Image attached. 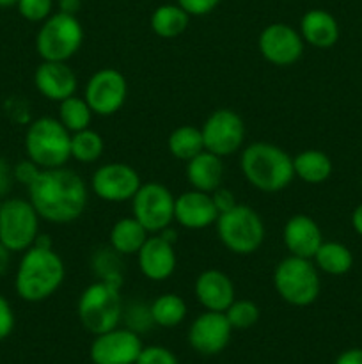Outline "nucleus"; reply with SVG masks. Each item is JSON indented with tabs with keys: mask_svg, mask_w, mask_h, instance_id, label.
I'll return each instance as SVG.
<instances>
[{
	"mask_svg": "<svg viewBox=\"0 0 362 364\" xmlns=\"http://www.w3.org/2000/svg\"><path fill=\"white\" fill-rule=\"evenodd\" d=\"M28 201L43 220L52 224H71L85 212L89 191L85 181L66 167L41 169L28 185Z\"/></svg>",
	"mask_w": 362,
	"mask_h": 364,
	"instance_id": "obj_1",
	"label": "nucleus"
},
{
	"mask_svg": "<svg viewBox=\"0 0 362 364\" xmlns=\"http://www.w3.org/2000/svg\"><path fill=\"white\" fill-rule=\"evenodd\" d=\"M66 267L62 258L52 247L32 245L18 265L14 290L25 302H43L52 297L64 283Z\"/></svg>",
	"mask_w": 362,
	"mask_h": 364,
	"instance_id": "obj_2",
	"label": "nucleus"
},
{
	"mask_svg": "<svg viewBox=\"0 0 362 364\" xmlns=\"http://www.w3.org/2000/svg\"><path fill=\"white\" fill-rule=\"evenodd\" d=\"M245 180L261 192L284 191L293 181V156L270 142H252L240 156Z\"/></svg>",
	"mask_w": 362,
	"mask_h": 364,
	"instance_id": "obj_3",
	"label": "nucleus"
},
{
	"mask_svg": "<svg viewBox=\"0 0 362 364\" xmlns=\"http://www.w3.org/2000/svg\"><path fill=\"white\" fill-rule=\"evenodd\" d=\"M119 288L121 284L114 281H96L82 291L77 304L78 320L94 336L119 326L124 313Z\"/></svg>",
	"mask_w": 362,
	"mask_h": 364,
	"instance_id": "obj_4",
	"label": "nucleus"
},
{
	"mask_svg": "<svg viewBox=\"0 0 362 364\" xmlns=\"http://www.w3.org/2000/svg\"><path fill=\"white\" fill-rule=\"evenodd\" d=\"M23 146L27 159L41 169L64 167L71 159V134L55 117L43 116L32 121L25 132Z\"/></svg>",
	"mask_w": 362,
	"mask_h": 364,
	"instance_id": "obj_5",
	"label": "nucleus"
},
{
	"mask_svg": "<svg viewBox=\"0 0 362 364\" xmlns=\"http://www.w3.org/2000/svg\"><path fill=\"white\" fill-rule=\"evenodd\" d=\"M273 288L284 302L295 308L311 306L322 290L318 267L312 259L290 255L275 265Z\"/></svg>",
	"mask_w": 362,
	"mask_h": 364,
	"instance_id": "obj_6",
	"label": "nucleus"
},
{
	"mask_svg": "<svg viewBox=\"0 0 362 364\" xmlns=\"http://www.w3.org/2000/svg\"><path fill=\"white\" fill-rule=\"evenodd\" d=\"M215 226L220 244L238 256H248L258 251L266 237L261 215L254 208L240 203L220 213Z\"/></svg>",
	"mask_w": 362,
	"mask_h": 364,
	"instance_id": "obj_7",
	"label": "nucleus"
},
{
	"mask_svg": "<svg viewBox=\"0 0 362 364\" xmlns=\"http://www.w3.org/2000/svg\"><path fill=\"white\" fill-rule=\"evenodd\" d=\"M84 41V28L75 14H50L35 36V50L43 60L67 63Z\"/></svg>",
	"mask_w": 362,
	"mask_h": 364,
	"instance_id": "obj_8",
	"label": "nucleus"
},
{
	"mask_svg": "<svg viewBox=\"0 0 362 364\" xmlns=\"http://www.w3.org/2000/svg\"><path fill=\"white\" fill-rule=\"evenodd\" d=\"M39 220L41 217L28 199H4L0 208V242L11 252L27 251L39 235Z\"/></svg>",
	"mask_w": 362,
	"mask_h": 364,
	"instance_id": "obj_9",
	"label": "nucleus"
},
{
	"mask_svg": "<svg viewBox=\"0 0 362 364\" xmlns=\"http://www.w3.org/2000/svg\"><path fill=\"white\" fill-rule=\"evenodd\" d=\"M174 203L176 198L165 185L149 181L131 198V215L151 235L162 233L174 220Z\"/></svg>",
	"mask_w": 362,
	"mask_h": 364,
	"instance_id": "obj_10",
	"label": "nucleus"
},
{
	"mask_svg": "<svg viewBox=\"0 0 362 364\" xmlns=\"http://www.w3.org/2000/svg\"><path fill=\"white\" fill-rule=\"evenodd\" d=\"M128 82L116 68H102L91 75L85 85V102L96 116H112L124 105Z\"/></svg>",
	"mask_w": 362,
	"mask_h": 364,
	"instance_id": "obj_11",
	"label": "nucleus"
},
{
	"mask_svg": "<svg viewBox=\"0 0 362 364\" xmlns=\"http://www.w3.org/2000/svg\"><path fill=\"white\" fill-rule=\"evenodd\" d=\"M201 132L204 139V149L222 159L234 155L245 141L243 119L231 109H219L209 114Z\"/></svg>",
	"mask_w": 362,
	"mask_h": 364,
	"instance_id": "obj_12",
	"label": "nucleus"
},
{
	"mask_svg": "<svg viewBox=\"0 0 362 364\" xmlns=\"http://www.w3.org/2000/svg\"><path fill=\"white\" fill-rule=\"evenodd\" d=\"M142 181L137 171L123 162H110L98 167L91 178V188L102 201H131Z\"/></svg>",
	"mask_w": 362,
	"mask_h": 364,
	"instance_id": "obj_13",
	"label": "nucleus"
},
{
	"mask_svg": "<svg viewBox=\"0 0 362 364\" xmlns=\"http://www.w3.org/2000/svg\"><path fill=\"white\" fill-rule=\"evenodd\" d=\"M142 348L141 338L133 329L116 327L103 334H96L89 355L92 364H135Z\"/></svg>",
	"mask_w": 362,
	"mask_h": 364,
	"instance_id": "obj_14",
	"label": "nucleus"
},
{
	"mask_svg": "<svg viewBox=\"0 0 362 364\" xmlns=\"http://www.w3.org/2000/svg\"><path fill=\"white\" fill-rule=\"evenodd\" d=\"M259 53L273 66H291L304 53L300 32L287 23H272L265 27L258 39Z\"/></svg>",
	"mask_w": 362,
	"mask_h": 364,
	"instance_id": "obj_15",
	"label": "nucleus"
},
{
	"mask_svg": "<svg viewBox=\"0 0 362 364\" xmlns=\"http://www.w3.org/2000/svg\"><path fill=\"white\" fill-rule=\"evenodd\" d=\"M231 327L226 313L204 311L192 322L188 331V343L202 355H215L227 347L231 340Z\"/></svg>",
	"mask_w": 362,
	"mask_h": 364,
	"instance_id": "obj_16",
	"label": "nucleus"
},
{
	"mask_svg": "<svg viewBox=\"0 0 362 364\" xmlns=\"http://www.w3.org/2000/svg\"><path fill=\"white\" fill-rule=\"evenodd\" d=\"M219 219V210L212 194L201 191L183 192L174 203V220L185 230L199 231L213 226Z\"/></svg>",
	"mask_w": 362,
	"mask_h": 364,
	"instance_id": "obj_17",
	"label": "nucleus"
},
{
	"mask_svg": "<svg viewBox=\"0 0 362 364\" xmlns=\"http://www.w3.org/2000/svg\"><path fill=\"white\" fill-rule=\"evenodd\" d=\"M138 269L149 281H165L174 274L177 265L172 242L160 233L148 237L146 244L137 252Z\"/></svg>",
	"mask_w": 362,
	"mask_h": 364,
	"instance_id": "obj_18",
	"label": "nucleus"
},
{
	"mask_svg": "<svg viewBox=\"0 0 362 364\" xmlns=\"http://www.w3.org/2000/svg\"><path fill=\"white\" fill-rule=\"evenodd\" d=\"M34 85L46 100L60 103L77 92L78 80L67 63L43 60L34 73Z\"/></svg>",
	"mask_w": 362,
	"mask_h": 364,
	"instance_id": "obj_19",
	"label": "nucleus"
},
{
	"mask_svg": "<svg viewBox=\"0 0 362 364\" xmlns=\"http://www.w3.org/2000/svg\"><path fill=\"white\" fill-rule=\"evenodd\" d=\"M283 240L291 256L312 259L323 244V233L312 217L298 213L284 224Z\"/></svg>",
	"mask_w": 362,
	"mask_h": 364,
	"instance_id": "obj_20",
	"label": "nucleus"
},
{
	"mask_svg": "<svg viewBox=\"0 0 362 364\" xmlns=\"http://www.w3.org/2000/svg\"><path fill=\"white\" fill-rule=\"evenodd\" d=\"M195 297L206 311L226 313L234 301V284L222 270L209 269L199 274L194 284Z\"/></svg>",
	"mask_w": 362,
	"mask_h": 364,
	"instance_id": "obj_21",
	"label": "nucleus"
},
{
	"mask_svg": "<svg viewBox=\"0 0 362 364\" xmlns=\"http://www.w3.org/2000/svg\"><path fill=\"white\" fill-rule=\"evenodd\" d=\"M187 180L195 191L212 194L222 185L224 180L222 156L215 155L208 149L195 155L194 159L187 162Z\"/></svg>",
	"mask_w": 362,
	"mask_h": 364,
	"instance_id": "obj_22",
	"label": "nucleus"
},
{
	"mask_svg": "<svg viewBox=\"0 0 362 364\" xmlns=\"http://www.w3.org/2000/svg\"><path fill=\"white\" fill-rule=\"evenodd\" d=\"M300 36L304 43L316 48H330L339 39V25L336 18L323 9H311L302 16Z\"/></svg>",
	"mask_w": 362,
	"mask_h": 364,
	"instance_id": "obj_23",
	"label": "nucleus"
},
{
	"mask_svg": "<svg viewBox=\"0 0 362 364\" xmlns=\"http://www.w3.org/2000/svg\"><path fill=\"white\" fill-rule=\"evenodd\" d=\"M149 235L151 233L133 215L123 217L110 230V247L121 256L137 255Z\"/></svg>",
	"mask_w": 362,
	"mask_h": 364,
	"instance_id": "obj_24",
	"label": "nucleus"
},
{
	"mask_svg": "<svg viewBox=\"0 0 362 364\" xmlns=\"http://www.w3.org/2000/svg\"><path fill=\"white\" fill-rule=\"evenodd\" d=\"M295 176L309 185H319L332 174V160L319 149H304L293 156Z\"/></svg>",
	"mask_w": 362,
	"mask_h": 364,
	"instance_id": "obj_25",
	"label": "nucleus"
},
{
	"mask_svg": "<svg viewBox=\"0 0 362 364\" xmlns=\"http://www.w3.org/2000/svg\"><path fill=\"white\" fill-rule=\"evenodd\" d=\"M190 14L177 4H163L151 14V28L158 38L174 39L183 34L188 27Z\"/></svg>",
	"mask_w": 362,
	"mask_h": 364,
	"instance_id": "obj_26",
	"label": "nucleus"
},
{
	"mask_svg": "<svg viewBox=\"0 0 362 364\" xmlns=\"http://www.w3.org/2000/svg\"><path fill=\"white\" fill-rule=\"evenodd\" d=\"M314 265L330 276H343L353 267V256L346 245L339 242H323L314 255Z\"/></svg>",
	"mask_w": 362,
	"mask_h": 364,
	"instance_id": "obj_27",
	"label": "nucleus"
},
{
	"mask_svg": "<svg viewBox=\"0 0 362 364\" xmlns=\"http://www.w3.org/2000/svg\"><path fill=\"white\" fill-rule=\"evenodd\" d=\"M167 148L174 159L188 162L195 155L204 151V139H202L201 128H195L192 124L177 127L167 139Z\"/></svg>",
	"mask_w": 362,
	"mask_h": 364,
	"instance_id": "obj_28",
	"label": "nucleus"
},
{
	"mask_svg": "<svg viewBox=\"0 0 362 364\" xmlns=\"http://www.w3.org/2000/svg\"><path fill=\"white\" fill-rule=\"evenodd\" d=\"M149 313H151L153 323L160 327H176L187 316V302L176 294H163L153 301L149 306Z\"/></svg>",
	"mask_w": 362,
	"mask_h": 364,
	"instance_id": "obj_29",
	"label": "nucleus"
},
{
	"mask_svg": "<svg viewBox=\"0 0 362 364\" xmlns=\"http://www.w3.org/2000/svg\"><path fill=\"white\" fill-rule=\"evenodd\" d=\"M59 121L70 134H75L89 128L92 121V110L85 98L73 95L59 103Z\"/></svg>",
	"mask_w": 362,
	"mask_h": 364,
	"instance_id": "obj_30",
	"label": "nucleus"
},
{
	"mask_svg": "<svg viewBox=\"0 0 362 364\" xmlns=\"http://www.w3.org/2000/svg\"><path fill=\"white\" fill-rule=\"evenodd\" d=\"M103 139L98 132L85 128V130L71 134V159L82 164H92L103 155Z\"/></svg>",
	"mask_w": 362,
	"mask_h": 364,
	"instance_id": "obj_31",
	"label": "nucleus"
},
{
	"mask_svg": "<svg viewBox=\"0 0 362 364\" xmlns=\"http://www.w3.org/2000/svg\"><path fill=\"white\" fill-rule=\"evenodd\" d=\"M226 316L233 329H248L259 320V308L247 299H234L233 304L226 309Z\"/></svg>",
	"mask_w": 362,
	"mask_h": 364,
	"instance_id": "obj_32",
	"label": "nucleus"
},
{
	"mask_svg": "<svg viewBox=\"0 0 362 364\" xmlns=\"http://www.w3.org/2000/svg\"><path fill=\"white\" fill-rule=\"evenodd\" d=\"M18 13L27 21H45L52 14L53 0H18Z\"/></svg>",
	"mask_w": 362,
	"mask_h": 364,
	"instance_id": "obj_33",
	"label": "nucleus"
},
{
	"mask_svg": "<svg viewBox=\"0 0 362 364\" xmlns=\"http://www.w3.org/2000/svg\"><path fill=\"white\" fill-rule=\"evenodd\" d=\"M135 364H180L177 363L176 355L165 347H146L142 348V352L138 354Z\"/></svg>",
	"mask_w": 362,
	"mask_h": 364,
	"instance_id": "obj_34",
	"label": "nucleus"
},
{
	"mask_svg": "<svg viewBox=\"0 0 362 364\" xmlns=\"http://www.w3.org/2000/svg\"><path fill=\"white\" fill-rule=\"evenodd\" d=\"M39 171H41V167L38 166V164L32 162L31 159L27 160H21V162H18L16 166H13V173H14V181H18V183L25 185V187H28V185L32 183V181L38 178Z\"/></svg>",
	"mask_w": 362,
	"mask_h": 364,
	"instance_id": "obj_35",
	"label": "nucleus"
},
{
	"mask_svg": "<svg viewBox=\"0 0 362 364\" xmlns=\"http://www.w3.org/2000/svg\"><path fill=\"white\" fill-rule=\"evenodd\" d=\"M176 4L190 16H204L219 6L220 0H176Z\"/></svg>",
	"mask_w": 362,
	"mask_h": 364,
	"instance_id": "obj_36",
	"label": "nucleus"
},
{
	"mask_svg": "<svg viewBox=\"0 0 362 364\" xmlns=\"http://www.w3.org/2000/svg\"><path fill=\"white\" fill-rule=\"evenodd\" d=\"M14 329V313L9 301L0 294V341L6 340Z\"/></svg>",
	"mask_w": 362,
	"mask_h": 364,
	"instance_id": "obj_37",
	"label": "nucleus"
},
{
	"mask_svg": "<svg viewBox=\"0 0 362 364\" xmlns=\"http://www.w3.org/2000/svg\"><path fill=\"white\" fill-rule=\"evenodd\" d=\"M212 198H213V203H215L216 210H219V215L238 205L236 198H234V194L229 191V188L219 187L216 191L212 192Z\"/></svg>",
	"mask_w": 362,
	"mask_h": 364,
	"instance_id": "obj_38",
	"label": "nucleus"
},
{
	"mask_svg": "<svg viewBox=\"0 0 362 364\" xmlns=\"http://www.w3.org/2000/svg\"><path fill=\"white\" fill-rule=\"evenodd\" d=\"M14 183L13 166L7 160L0 159V198H6Z\"/></svg>",
	"mask_w": 362,
	"mask_h": 364,
	"instance_id": "obj_39",
	"label": "nucleus"
},
{
	"mask_svg": "<svg viewBox=\"0 0 362 364\" xmlns=\"http://www.w3.org/2000/svg\"><path fill=\"white\" fill-rule=\"evenodd\" d=\"M336 364H362V348H351L337 358Z\"/></svg>",
	"mask_w": 362,
	"mask_h": 364,
	"instance_id": "obj_40",
	"label": "nucleus"
},
{
	"mask_svg": "<svg viewBox=\"0 0 362 364\" xmlns=\"http://www.w3.org/2000/svg\"><path fill=\"white\" fill-rule=\"evenodd\" d=\"M82 7V0H59V9L60 13H66V14H75L80 11Z\"/></svg>",
	"mask_w": 362,
	"mask_h": 364,
	"instance_id": "obj_41",
	"label": "nucleus"
},
{
	"mask_svg": "<svg viewBox=\"0 0 362 364\" xmlns=\"http://www.w3.org/2000/svg\"><path fill=\"white\" fill-rule=\"evenodd\" d=\"M9 263H11V251L2 244V242H0V276H4V274L7 272Z\"/></svg>",
	"mask_w": 362,
	"mask_h": 364,
	"instance_id": "obj_42",
	"label": "nucleus"
},
{
	"mask_svg": "<svg viewBox=\"0 0 362 364\" xmlns=\"http://www.w3.org/2000/svg\"><path fill=\"white\" fill-rule=\"evenodd\" d=\"M351 226L362 237V205H358L351 213Z\"/></svg>",
	"mask_w": 362,
	"mask_h": 364,
	"instance_id": "obj_43",
	"label": "nucleus"
},
{
	"mask_svg": "<svg viewBox=\"0 0 362 364\" xmlns=\"http://www.w3.org/2000/svg\"><path fill=\"white\" fill-rule=\"evenodd\" d=\"M18 0H0V7H13L16 6Z\"/></svg>",
	"mask_w": 362,
	"mask_h": 364,
	"instance_id": "obj_44",
	"label": "nucleus"
},
{
	"mask_svg": "<svg viewBox=\"0 0 362 364\" xmlns=\"http://www.w3.org/2000/svg\"><path fill=\"white\" fill-rule=\"evenodd\" d=\"M2 203H4V198H0V208H2Z\"/></svg>",
	"mask_w": 362,
	"mask_h": 364,
	"instance_id": "obj_45",
	"label": "nucleus"
}]
</instances>
